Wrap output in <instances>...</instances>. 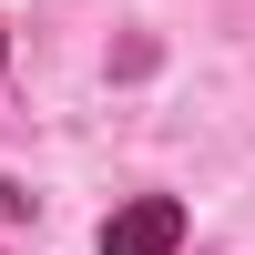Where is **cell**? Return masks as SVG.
I'll return each instance as SVG.
<instances>
[{"label": "cell", "instance_id": "obj_1", "mask_svg": "<svg viewBox=\"0 0 255 255\" xmlns=\"http://www.w3.org/2000/svg\"><path fill=\"white\" fill-rule=\"evenodd\" d=\"M174 245H184V204L174 194H133L102 225V255H174Z\"/></svg>", "mask_w": 255, "mask_h": 255}, {"label": "cell", "instance_id": "obj_2", "mask_svg": "<svg viewBox=\"0 0 255 255\" xmlns=\"http://www.w3.org/2000/svg\"><path fill=\"white\" fill-rule=\"evenodd\" d=\"M0 61H10V31H0Z\"/></svg>", "mask_w": 255, "mask_h": 255}]
</instances>
